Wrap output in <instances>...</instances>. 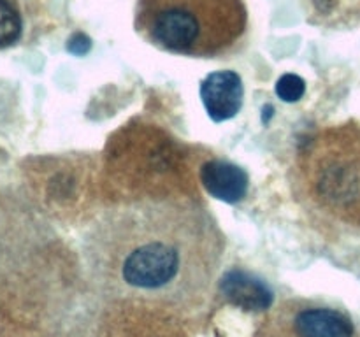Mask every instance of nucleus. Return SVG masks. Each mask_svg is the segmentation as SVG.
Returning <instances> with one entry per match:
<instances>
[{"instance_id": "7", "label": "nucleus", "mask_w": 360, "mask_h": 337, "mask_svg": "<svg viewBox=\"0 0 360 337\" xmlns=\"http://www.w3.org/2000/svg\"><path fill=\"white\" fill-rule=\"evenodd\" d=\"M220 291L232 305L245 311H266L273 302V291L264 281L241 269L229 270L220 281Z\"/></svg>"}, {"instance_id": "6", "label": "nucleus", "mask_w": 360, "mask_h": 337, "mask_svg": "<svg viewBox=\"0 0 360 337\" xmlns=\"http://www.w3.org/2000/svg\"><path fill=\"white\" fill-rule=\"evenodd\" d=\"M200 181L211 197L236 204L248 193V174L238 165L224 160H210L200 167Z\"/></svg>"}, {"instance_id": "4", "label": "nucleus", "mask_w": 360, "mask_h": 337, "mask_svg": "<svg viewBox=\"0 0 360 337\" xmlns=\"http://www.w3.org/2000/svg\"><path fill=\"white\" fill-rule=\"evenodd\" d=\"M255 337H360V325L333 304L288 297L269 309Z\"/></svg>"}, {"instance_id": "3", "label": "nucleus", "mask_w": 360, "mask_h": 337, "mask_svg": "<svg viewBox=\"0 0 360 337\" xmlns=\"http://www.w3.org/2000/svg\"><path fill=\"white\" fill-rule=\"evenodd\" d=\"M241 0H141L139 25L167 51L217 56L229 51L245 30Z\"/></svg>"}, {"instance_id": "1", "label": "nucleus", "mask_w": 360, "mask_h": 337, "mask_svg": "<svg viewBox=\"0 0 360 337\" xmlns=\"http://www.w3.org/2000/svg\"><path fill=\"white\" fill-rule=\"evenodd\" d=\"M90 279L105 293L171 309L199 308L225 255L213 214L190 199H146L112 207L83 237Z\"/></svg>"}, {"instance_id": "10", "label": "nucleus", "mask_w": 360, "mask_h": 337, "mask_svg": "<svg viewBox=\"0 0 360 337\" xmlns=\"http://www.w3.org/2000/svg\"><path fill=\"white\" fill-rule=\"evenodd\" d=\"M90 46V39L84 34H74L72 37L69 39V42H67V49H69L70 53H74V55H84V53H88Z\"/></svg>"}, {"instance_id": "9", "label": "nucleus", "mask_w": 360, "mask_h": 337, "mask_svg": "<svg viewBox=\"0 0 360 337\" xmlns=\"http://www.w3.org/2000/svg\"><path fill=\"white\" fill-rule=\"evenodd\" d=\"M306 83L297 74H285L276 83V95L283 102H297L304 97Z\"/></svg>"}, {"instance_id": "2", "label": "nucleus", "mask_w": 360, "mask_h": 337, "mask_svg": "<svg viewBox=\"0 0 360 337\" xmlns=\"http://www.w3.org/2000/svg\"><path fill=\"white\" fill-rule=\"evenodd\" d=\"M294 193L316 220L360 230V125L326 126L299 139Z\"/></svg>"}, {"instance_id": "5", "label": "nucleus", "mask_w": 360, "mask_h": 337, "mask_svg": "<svg viewBox=\"0 0 360 337\" xmlns=\"http://www.w3.org/2000/svg\"><path fill=\"white\" fill-rule=\"evenodd\" d=\"M245 88L239 74L234 70H217L200 84V98L204 109L213 121H227L234 118L243 105Z\"/></svg>"}, {"instance_id": "8", "label": "nucleus", "mask_w": 360, "mask_h": 337, "mask_svg": "<svg viewBox=\"0 0 360 337\" xmlns=\"http://www.w3.org/2000/svg\"><path fill=\"white\" fill-rule=\"evenodd\" d=\"M21 35V18L11 0H0V48L14 44Z\"/></svg>"}]
</instances>
